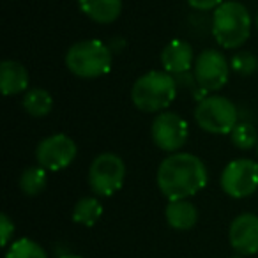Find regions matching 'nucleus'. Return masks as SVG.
<instances>
[{"label":"nucleus","instance_id":"412c9836","mask_svg":"<svg viewBox=\"0 0 258 258\" xmlns=\"http://www.w3.org/2000/svg\"><path fill=\"white\" fill-rule=\"evenodd\" d=\"M230 68L240 76H249L258 69V60L249 51H239L230 60Z\"/></svg>","mask_w":258,"mask_h":258},{"label":"nucleus","instance_id":"9b49d317","mask_svg":"<svg viewBox=\"0 0 258 258\" xmlns=\"http://www.w3.org/2000/svg\"><path fill=\"white\" fill-rule=\"evenodd\" d=\"M232 247L242 256L258 253V216L251 212L237 216L228 230Z\"/></svg>","mask_w":258,"mask_h":258},{"label":"nucleus","instance_id":"393cba45","mask_svg":"<svg viewBox=\"0 0 258 258\" xmlns=\"http://www.w3.org/2000/svg\"><path fill=\"white\" fill-rule=\"evenodd\" d=\"M256 30H258V15H256Z\"/></svg>","mask_w":258,"mask_h":258},{"label":"nucleus","instance_id":"7ed1b4c3","mask_svg":"<svg viewBox=\"0 0 258 258\" xmlns=\"http://www.w3.org/2000/svg\"><path fill=\"white\" fill-rule=\"evenodd\" d=\"M177 97L175 80L166 71H149L142 75L131 89V101L140 111H163Z\"/></svg>","mask_w":258,"mask_h":258},{"label":"nucleus","instance_id":"f257e3e1","mask_svg":"<svg viewBox=\"0 0 258 258\" xmlns=\"http://www.w3.org/2000/svg\"><path fill=\"white\" fill-rule=\"evenodd\" d=\"M207 168L195 154L175 152L161 161L156 173L158 187L168 202L187 200L207 186Z\"/></svg>","mask_w":258,"mask_h":258},{"label":"nucleus","instance_id":"20e7f679","mask_svg":"<svg viewBox=\"0 0 258 258\" xmlns=\"http://www.w3.org/2000/svg\"><path fill=\"white\" fill-rule=\"evenodd\" d=\"M113 53L110 46L99 39H85L75 43L66 53V66L78 78L92 80L110 73Z\"/></svg>","mask_w":258,"mask_h":258},{"label":"nucleus","instance_id":"4be33fe9","mask_svg":"<svg viewBox=\"0 0 258 258\" xmlns=\"http://www.w3.org/2000/svg\"><path fill=\"white\" fill-rule=\"evenodd\" d=\"M13 233H15V223L11 221L8 214L0 216V237H2V246H9Z\"/></svg>","mask_w":258,"mask_h":258},{"label":"nucleus","instance_id":"f03ea898","mask_svg":"<svg viewBox=\"0 0 258 258\" xmlns=\"http://www.w3.org/2000/svg\"><path fill=\"white\" fill-rule=\"evenodd\" d=\"M251 34V15L246 6L235 0H226L214 9L212 36L219 46L226 50L240 48Z\"/></svg>","mask_w":258,"mask_h":258},{"label":"nucleus","instance_id":"4468645a","mask_svg":"<svg viewBox=\"0 0 258 258\" xmlns=\"http://www.w3.org/2000/svg\"><path fill=\"white\" fill-rule=\"evenodd\" d=\"M165 218L173 230L186 232L197 225L198 209L189 200H172L165 209Z\"/></svg>","mask_w":258,"mask_h":258},{"label":"nucleus","instance_id":"6e6552de","mask_svg":"<svg viewBox=\"0 0 258 258\" xmlns=\"http://www.w3.org/2000/svg\"><path fill=\"white\" fill-rule=\"evenodd\" d=\"M221 189L232 198H247L258 189V163L253 159H235L221 173Z\"/></svg>","mask_w":258,"mask_h":258},{"label":"nucleus","instance_id":"f3484780","mask_svg":"<svg viewBox=\"0 0 258 258\" xmlns=\"http://www.w3.org/2000/svg\"><path fill=\"white\" fill-rule=\"evenodd\" d=\"M53 108V97L44 89H30L23 96V110L32 117H46Z\"/></svg>","mask_w":258,"mask_h":258},{"label":"nucleus","instance_id":"1a4fd4ad","mask_svg":"<svg viewBox=\"0 0 258 258\" xmlns=\"http://www.w3.org/2000/svg\"><path fill=\"white\" fill-rule=\"evenodd\" d=\"M76 154H78V147L75 140L64 133L44 138L36 149V159L39 166H43L44 170H51V172L68 168L75 161Z\"/></svg>","mask_w":258,"mask_h":258},{"label":"nucleus","instance_id":"39448f33","mask_svg":"<svg viewBox=\"0 0 258 258\" xmlns=\"http://www.w3.org/2000/svg\"><path fill=\"white\" fill-rule=\"evenodd\" d=\"M195 120L211 135H228L239 124V111L225 96H209L198 103Z\"/></svg>","mask_w":258,"mask_h":258},{"label":"nucleus","instance_id":"f8f14e48","mask_svg":"<svg viewBox=\"0 0 258 258\" xmlns=\"http://www.w3.org/2000/svg\"><path fill=\"white\" fill-rule=\"evenodd\" d=\"M161 64L170 75L187 73L195 64V53L191 44L182 39L170 41L161 51Z\"/></svg>","mask_w":258,"mask_h":258},{"label":"nucleus","instance_id":"6ab92c4d","mask_svg":"<svg viewBox=\"0 0 258 258\" xmlns=\"http://www.w3.org/2000/svg\"><path fill=\"white\" fill-rule=\"evenodd\" d=\"M6 258H48V254L36 240L23 237L9 246Z\"/></svg>","mask_w":258,"mask_h":258},{"label":"nucleus","instance_id":"a878e982","mask_svg":"<svg viewBox=\"0 0 258 258\" xmlns=\"http://www.w3.org/2000/svg\"><path fill=\"white\" fill-rule=\"evenodd\" d=\"M256 152H258V145H256Z\"/></svg>","mask_w":258,"mask_h":258},{"label":"nucleus","instance_id":"9d476101","mask_svg":"<svg viewBox=\"0 0 258 258\" xmlns=\"http://www.w3.org/2000/svg\"><path fill=\"white\" fill-rule=\"evenodd\" d=\"M230 76V64L218 50H204L195 60V78L207 92H214L226 85Z\"/></svg>","mask_w":258,"mask_h":258},{"label":"nucleus","instance_id":"b1692460","mask_svg":"<svg viewBox=\"0 0 258 258\" xmlns=\"http://www.w3.org/2000/svg\"><path fill=\"white\" fill-rule=\"evenodd\" d=\"M58 258H83V256H80V254H73V253H68V254H62V256H58Z\"/></svg>","mask_w":258,"mask_h":258},{"label":"nucleus","instance_id":"a211bd4d","mask_svg":"<svg viewBox=\"0 0 258 258\" xmlns=\"http://www.w3.org/2000/svg\"><path fill=\"white\" fill-rule=\"evenodd\" d=\"M20 189L27 197H37L46 187V170L43 166H29L20 175Z\"/></svg>","mask_w":258,"mask_h":258},{"label":"nucleus","instance_id":"423d86ee","mask_svg":"<svg viewBox=\"0 0 258 258\" xmlns=\"http://www.w3.org/2000/svg\"><path fill=\"white\" fill-rule=\"evenodd\" d=\"M125 179V165L120 156L113 152H103L89 168V186L97 197H111L122 187Z\"/></svg>","mask_w":258,"mask_h":258},{"label":"nucleus","instance_id":"0eeeda50","mask_svg":"<svg viewBox=\"0 0 258 258\" xmlns=\"http://www.w3.org/2000/svg\"><path fill=\"white\" fill-rule=\"evenodd\" d=\"M151 135L156 147L170 152V154H175L187 142L189 129H187V122L179 113L161 111L159 115H156L154 122H152Z\"/></svg>","mask_w":258,"mask_h":258},{"label":"nucleus","instance_id":"2eb2a0df","mask_svg":"<svg viewBox=\"0 0 258 258\" xmlns=\"http://www.w3.org/2000/svg\"><path fill=\"white\" fill-rule=\"evenodd\" d=\"M82 13L96 23H113L122 13V0H78Z\"/></svg>","mask_w":258,"mask_h":258},{"label":"nucleus","instance_id":"5701e85b","mask_svg":"<svg viewBox=\"0 0 258 258\" xmlns=\"http://www.w3.org/2000/svg\"><path fill=\"white\" fill-rule=\"evenodd\" d=\"M225 0H187V4L197 11H211V9H218Z\"/></svg>","mask_w":258,"mask_h":258},{"label":"nucleus","instance_id":"ddd939ff","mask_svg":"<svg viewBox=\"0 0 258 258\" xmlns=\"http://www.w3.org/2000/svg\"><path fill=\"white\" fill-rule=\"evenodd\" d=\"M0 89L4 96L22 94L29 89V71L16 60H4L0 64Z\"/></svg>","mask_w":258,"mask_h":258},{"label":"nucleus","instance_id":"aec40b11","mask_svg":"<svg viewBox=\"0 0 258 258\" xmlns=\"http://www.w3.org/2000/svg\"><path fill=\"white\" fill-rule=\"evenodd\" d=\"M230 137H232V144L235 145L237 149H240V151H249L254 145H258L256 129L251 124H247V122L237 124L235 129L230 133Z\"/></svg>","mask_w":258,"mask_h":258},{"label":"nucleus","instance_id":"dca6fc26","mask_svg":"<svg viewBox=\"0 0 258 258\" xmlns=\"http://www.w3.org/2000/svg\"><path fill=\"white\" fill-rule=\"evenodd\" d=\"M103 216V205L96 197H83L73 209V221L82 226H94Z\"/></svg>","mask_w":258,"mask_h":258}]
</instances>
